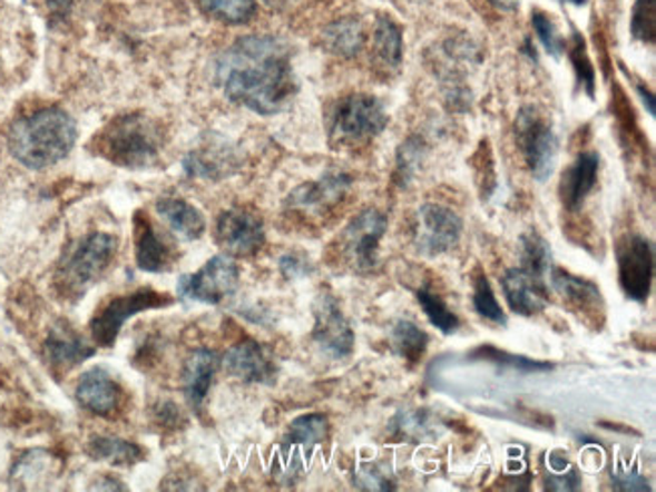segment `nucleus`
Returning <instances> with one entry per match:
<instances>
[{
  "label": "nucleus",
  "mask_w": 656,
  "mask_h": 492,
  "mask_svg": "<svg viewBox=\"0 0 656 492\" xmlns=\"http://www.w3.org/2000/svg\"><path fill=\"white\" fill-rule=\"evenodd\" d=\"M215 79L233 104L261 116L287 108L295 91L287 45L271 35H248L216 57Z\"/></svg>",
  "instance_id": "obj_1"
},
{
  "label": "nucleus",
  "mask_w": 656,
  "mask_h": 492,
  "mask_svg": "<svg viewBox=\"0 0 656 492\" xmlns=\"http://www.w3.org/2000/svg\"><path fill=\"white\" fill-rule=\"evenodd\" d=\"M76 141L74 118L63 109L47 108L19 119L12 126L9 150L25 168L45 170L67 158Z\"/></svg>",
  "instance_id": "obj_2"
},
{
  "label": "nucleus",
  "mask_w": 656,
  "mask_h": 492,
  "mask_svg": "<svg viewBox=\"0 0 656 492\" xmlns=\"http://www.w3.org/2000/svg\"><path fill=\"white\" fill-rule=\"evenodd\" d=\"M99 156L124 168H148L160 160L164 129L146 114H121L94 141Z\"/></svg>",
  "instance_id": "obj_3"
},
{
  "label": "nucleus",
  "mask_w": 656,
  "mask_h": 492,
  "mask_svg": "<svg viewBox=\"0 0 656 492\" xmlns=\"http://www.w3.org/2000/svg\"><path fill=\"white\" fill-rule=\"evenodd\" d=\"M118 240L108 233H94L79 240L69 255L61 260L57 270L59 289L69 297L84 295L89 285L104 277L116 257Z\"/></svg>",
  "instance_id": "obj_4"
},
{
  "label": "nucleus",
  "mask_w": 656,
  "mask_h": 492,
  "mask_svg": "<svg viewBox=\"0 0 656 492\" xmlns=\"http://www.w3.org/2000/svg\"><path fill=\"white\" fill-rule=\"evenodd\" d=\"M388 126L384 104L368 94H352L335 101L330 116V136L335 144H358L376 138Z\"/></svg>",
  "instance_id": "obj_5"
},
{
  "label": "nucleus",
  "mask_w": 656,
  "mask_h": 492,
  "mask_svg": "<svg viewBox=\"0 0 656 492\" xmlns=\"http://www.w3.org/2000/svg\"><path fill=\"white\" fill-rule=\"evenodd\" d=\"M516 141L531 176L544 183L551 176L558 158V136L544 114L533 106L521 109L516 118Z\"/></svg>",
  "instance_id": "obj_6"
},
{
  "label": "nucleus",
  "mask_w": 656,
  "mask_h": 492,
  "mask_svg": "<svg viewBox=\"0 0 656 492\" xmlns=\"http://www.w3.org/2000/svg\"><path fill=\"white\" fill-rule=\"evenodd\" d=\"M388 230V218L376 208L354 216L340 235V255L355 273H370L378 267L380 240Z\"/></svg>",
  "instance_id": "obj_7"
},
{
  "label": "nucleus",
  "mask_w": 656,
  "mask_h": 492,
  "mask_svg": "<svg viewBox=\"0 0 656 492\" xmlns=\"http://www.w3.org/2000/svg\"><path fill=\"white\" fill-rule=\"evenodd\" d=\"M170 303H173V297L150 289V287L134 291L128 295H119L116 299L109 301L106 307L97 311L96 317L89 323L91 335L99 345L111 347L129 317L138 315L141 311L168 307Z\"/></svg>",
  "instance_id": "obj_8"
},
{
  "label": "nucleus",
  "mask_w": 656,
  "mask_h": 492,
  "mask_svg": "<svg viewBox=\"0 0 656 492\" xmlns=\"http://www.w3.org/2000/svg\"><path fill=\"white\" fill-rule=\"evenodd\" d=\"M237 263L228 255L213 257L194 275H184L178 281V295L184 301H198L206 305H221L238 287Z\"/></svg>",
  "instance_id": "obj_9"
},
{
  "label": "nucleus",
  "mask_w": 656,
  "mask_h": 492,
  "mask_svg": "<svg viewBox=\"0 0 656 492\" xmlns=\"http://www.w3.org/2000/svg\"><path fill=\"white\" fill-rule=\"evenodd\" d=\"M463 235V220L449 206L422 204L414 223V246L424 257H439L457 246Z\"/></svg>",
  "instance_id": "obj_10"
},
{
  "label": "nucleus",
  "mask_w": 656,
  "mask_h": 492,
  "mask_svg": "<svg viewBox=\"0 0 656 492\" xmlns=\"http://www.w3.org/2000/svg\"><path fill=\"white\" fill-rule=\"evenodd\" d=\"M618 281L628 299L645 303L655 278V246L645 236L628 235L618 243Z\"/></svg>",
  "instance_id": "obj_11"
},
{
  "label": "nucleus",
  "mask_w": 656,
  "mask_h": 492,
  "mask_svg": "<svg viewBox=\"0 0 656 492\" xmlns=\"http://www.w3.org/2000/svg\"><path fill=\"white\" fill-rule=\"evenodd\" d=\"M315 325H313V342L323 354L334 360H344L354 352V332L345 319L344 311L332 293L323 291L313 305Z\"/></svg>",
  "instance_id": "obj_12"
},
{
  "label": "nucleus",
  "mask_w": 656,
  "mask_h": 492,
  "mask_svg": "<svg viewBox=\"0 0 656 492\" xmlns=\"http://www.w3.org/2000/svg\"><path fill=\"white\" fill-rule=\"evenodd\" d=\"M215 235L228 257H253L265 245L263 220L243 208H231L218 216Z\"/></svg>",
  "instance_id": "obj_13"
},
{
  "label": "nucleus",
  "mask_w": 656,
  "mask_h": 492,
  "mask_svg": "<svg viewBox=\"0 0 656 492\" xmlns=\"http://www.w3.org/2000/svg\"><path fill=\"white\" fill-rule=\"evenodd\" d=\"M549 277H551V287L570 305L571 309L580 315L584 322L593 323L598 329L603 327L604 299L598 285H594L588 278L576 277L564 268H551Z\"/></svg>",
  "instance_id": "obj_14"
},
{
  "label": "nucleus",
  "mask_w": 656,
  "mask_h": 492,
  "mask_svg": "<svg viewBox=\"0 0 656 492\" xmlns=\"http://www.w3.org/2000/svg\"><path fill=\"white\" fill-rule=\"evenodd\" d=\"M223 365L226 372L245 384H273L277 377V365L265 345L255 340H243L233 345Z\"/></svg>",
  "instance_id": "obj_15"
},
{
  "label": "nucleus",
  "mask_w": 656,
  "mask_h": 492,
  "mask_svg": "<svg viewBox=\"0 0 656 492\" xmlns=\"http://www.w3.org/2000/svg\"><path fill=\"white\" fill-rule=\"evenodd\" d=\"M501 287H503L507 305L517 315L533 317L548 305L546 278L533 275L526 268H509L501 278Z\"/></svg>",
  "instance_id": "obj_16"
},
{
  "label": "nucleus",
  "mask_w": 656,
  "mask_h": 492,
  "mask_svg": "<svg viewBox=\"0 0 656 492\" xmlns=\"http://www.w3.org/2000/svg\"><path fill=\"white\" fill-rule=\"evenodd\" d=\"M352 186V176L345 171H327L315 183L302 184L290 194L291 208L320 213L323 208H332L344 198Z\"/></svg>",
  "instance_id": "obj_17"
},
{
  "label": "nucleus",
  "mask_w": 656,
  "mask_h": 492,
  "mask_svg": "<svg viewBox=\"0 0 656 492\" xmlns=\"http://www.w3.org/2000/svg\"><path fill=\"white\" fill-rule=\"evenodd\" d=\"M76 397L87 412H91L96 416L108 417L119 407L121 390H119L118 382L106 370L94 367L79 377Z\"/></svg>",
  "instance_id": "obj_18"
},
{
  "label": "nucleus",
  "mask_w": 656,
  "mask_h": 492,
  "mask_svg": "<svg viewBox=\"0 0 656 492\" xmlns=\"http://www.w3.org/2000/svg\"><path fill=\"white\" fill-rule=\"evenodd\" d=\"M600 158L594 151H581L568 170L561 174L560 198L570 213L580 210L581 204L598 183Z\"/></svg>",
  "instance_id": "obj_19"
},
{
  "label": "nucleus",
  "mask_w": 656,
  "mask_h": 492,
  "mask_svg": "<svg viewBox=\"0 0 656 492\" xmlns=\"http://www.w3.org/2000/svg\"><path fill=\"white\" fill-rule=\"evenodd\" d=\"M176 263V253L168 245L166 238L158 235L150 218L138 213L136 215V265L146 273H164L173 268Z\"/></svg>",
  "instance_id": "obj_20"
},
{
  "label": "nucleus",
  "mask_w": 656,
  "mask_h": 492,
  "mask_svg": "<svg viewBox=\"0 0 656 492\" xmlns=\"http://www.w3.org/2000/svg\"><path fill=\"white\" fill-rule=\"evenodd\" d=\"M221 367V357L210 350H196L188 355L183 370V392L188 406L200 412L210 385L215 382L216 372Z\"/></svg>",
  "instance_id": "obj_21"
},
{
  "label": "nucleus",
  "mask_w": 656,
  "mask_h": 492,
  "mask_svg": "<svg viewBox=\"0 0 656 492\" xmlns=\"http://www.w3.org/2000/svg\"><path fill=\"white\" fill-rule=\"evenodd\" d=\"M45 355L55 370L67 372L89 360L94 355V347L74 327L67 323H57L45 340Z\"/></svg>",
  "instance_id": "obj_22"
},
{
  "label": "nucleus",
  "mask_w": 656,
  "mask_h": 492,
  "mask_svg": "<svg viewBox=\"0 0 656 492\" xmlns=\"http://www.w3.org/2000/svg\"><path fill=\"white\" fill-rule=\"evenodd\" d=\"M156 210L161 220L173 228L174 233L183 236L184 240H198L205 235V216L200 210L180 198H161L156 203Z\"/></svg>",
  "instance_id": "obj_23"
},
{
  "label": "nucleus",
  "mask_w": 656,
  "mask_h": 492,
  "mask_svg": "<svg viewBox=\"0 0 656 492\" xmlns=\"http://www.w3.org/2000/svg\"><path fill=\"white\" fill-rule=\"evenodd\" d=\"M372 47H374V59L380 67L386 71H399L404 53V39L399 22L390 19L386 14L378 17L374 35H372Z\"/></svg>",
  "instance_id": "obj_24"
},
{
  "label": "nucleus",
  "mask_w": 656,
  "mask_h": 492,
  "mask_svg": "<svg viewBox=\"0 0 656 492\" xmlns=\"http://www.w3.org/2000/svg\"><path fill=\"white\" fill-rule=\"evenodd\" d=\"M323 45L330 53L352 59L364 49L366 32L358 19L345 17L323 29Z\"/></svg>",
  "instance_id": "obj_25"
},
{
  "label": "nucleus",
  "mask_w": 656,
  "mask_h": 492,
  "mask_svg": "<svg viewBox=\"0 0 656 492\" xmlns=\"http://www.w3.org/2000/svg\"><path fill=\"white\" fill-rule=\"evenodd\" d=\"M89 456L96 461H104L111 466H134L144 459V450L128 442V440L116 439V436H96L89 442Z\"/></svg>",
  "instance_id": "obj_26"
},
{
  "label": "nucleus",
  "mask_w": 656,
  "mask_h": 492,
  "mask_svg": "<svg viewBox=\"0 0 656 492\" xmlns=\"http://www.w3.org/2000/svg\"><path fill=\"white\" fill-rule=\"evenodd\" d=\"M235 156L231 151L221 150V148H213V150L193 151L186 160H184V170L188 171L194 178H203V180H218L226 174L233 171V164H235Z\"/></svg>",
  "instance_id": "obj_27"
},
{
  "label": "nucleus",
  "mask_w": 656,
  "mask_h": 492,
  "mask_svg": "<svg viewBox=\"0 0 656 492\" xmlns=\"http://www.w3.org/2000/svg\"><path fill=\"white\" fill-rule=\"evenodd\" d=\"M392 350L409 364H419L429 345V335L410 319H399L390 329Z\"/></svg>",
  "instance_id": "obj_28"
},
{
  "label": "nucleus",
  "mask_w": 656,
  "mask_h": 492,
  "mask_svg": "<svg viewBox=\"0 0 656 492\" xmlns=\"http://www.w3.org/2000/svg\"><path fill=\"white\" fill-rule=\"evenodd\" d=\"M519 257L521 268H526L539 277H548L551 270V248L548 240L538 230H528L519 240Z\"/></svg>",
  "instance_id": "obj_29"
},
{
  "label": "nucleus",
  "mask_w": 656,
  "mask_h": 492,
  "mask_svg": "<svg viewBox=\"0 0 656 492\" xmlns=\"http://www.w3.org/2000/svg\"><path fill=\"white\" fill-rule=\"evenodd\" d=\"M417 293V299H419L420 307L427 313L429 322L444 333V335H451V333L459 329V317L449 309V305L444 303L439 293H434L431 287H420L414 291Z\"/></svg>",
  "instance_id": "obj_30"
},
{
  "label": "nucleus",
  "mask_w": 656,
  "mask_h": 492,
  "mask_svg": "<svg viewBox=\"0 0 656 492\" xmlns=\"http://www.w3.org/2000/svg\"><path fill=\"white\" fill-rule=\"evenodd\" d=\"M200 9L208 17L226 24H245L257 11L255 0H200Z\"/></svg>",
  "instance_id": "obj_31"
},
{
  "label": "nucleus",
  "mask_w": 656,
  "mask_h": 492,
  "mask_svg": "<svg viewBox=\"0 0 656 492\" xmlns=\"http://www.w3.org/2000/svg\"><path fill=\"white\" fill-rule=\"evenodd\" d=\"M330 434V422L322 414H307V416L297 417L291 422L287 430V440L295 446L303 449H313L327 439Z\"/></svg>",
  "instance_id": "obj_32"
},
{
  "label": "nucleus",
  "mask_w": 656,
  "mask_h": 492,
  "mask_svg": "<svg viewBox=\"0 0 656 492\" xmlns=\"http://www.w3.org/2000/svg\"><path fill=\"white\" fill-rule=\"evenodd\" d=\"M566 47H568V55H570L574 71H576V77H578V83L586 91V96L594 97V91H596V71H594L593 61L588 57V49H586V41H584L580 32L574 31L570 43H566Z\"/></svg>",
  "instance_id": "obj_33"
},
{
  "label": "nucleus",
  "mask_w": 656,
  "mask_h": 492,
  "mask_svg": "<svg viewBox=\"0 0 656 492\" xmlns=\"http://www.w3.org/2000/svg\"><path fill=\"white\" fill-rule=\"evenodd\" d=\"M473 307L483 319H487V322L497 323V325H506V313L501 309L496 293L491 289L489 278L484 277L481 270L474 275Z\"/></svg>",
  "instance_id": "obj_34"
},
{
  "label": "nucleus",
  "mask_w": 656,
  "mask_h": 492,
  "mask_svg": "<svg viewBox=\"0 0 656 492\" xmlns=\"http://www.w3.org/2000/svg\"><path fill=\"white\" fill-rule=\"evenodd\" d=\"M633 35L643 43H655L656 39V0H636L630 22Z\"/></svg>",
  "instance_id": "obj_35"
},
{
  "label": "nucleus",
  "mask_w": 656,
  "mask_h": 492,
  "mask_svg": "<svg viewBox=\"0 0 656 492\" xmlns=\"http://www.w3.org/2000/svg\"><path fill=\"white\" fill-rule=\"evenodd\" d=\"M531 24L538 32L539 41L546 47L551 57L560 59L561 55L566 53V41L561 39L560 31L556 27V22L549 19L548 12L536 11L531 12Z\"/></svg>",
  "instance_id": "obj_36"
},
{
  "label": "nucleus",
  "mask_w": 656,
  "mask_h": 492,
  "mask_svg": "<svg viewBox=\"0 0 656 492\" xmlns=\"http://www.w3.org/2000/svg\"><path fill=\"white\" fill-rule=\"evenodd\" d=\"M474 357L479 360H489V362H496L499 365H506V367H513L517 372H546L551 370L554 365L544 364V362H533L528 360L523 355L507 354V352H499L496 347H481L474 352Z\"/></svg>",
  "instance_id": "obj_37"
},
{
  "label": "nucleus",
  "mask_w": 656,
  "mask_h": 492,
  "mask_svg": "<svg viewBox=\"0 0 656 492\" xmlns=\"http://www.w3.org/2000/svg\"><path fill=\"white\" fill-rule=\"evenodd\" d=\"M420 144L419 138H410L407 144H402L399 151V180L402 184H409L414 176V171L419 170L420 161Z\"/></svg>",
  "instance_id": "obj_38"
},
{
  "label": "nucleus",
  "mask_w": 656,
  "mask_h": 492,
  "mask_svg": "<svg viewBox=\"0 0 656 492\" xmlns=\"http://www.w3.org/2000/svg\"><path fill=\"white\" fill-rule=\"evenodd\" d=\"M355 486L364 491H392L394 484L388 479L386 472L374 464L362 466L355 474Z\"/></svg>",
  "instance_id": "obj_39"
},
{
  "label": "nucleus",
  "mask_w": 656,
  "mask_h": 492,
  "mask_svg": "<svg viewBox=\"0 0 656 492\" xmlns=\"http://www.w3.org/2000/svg\"><path fill=\"white\" fill-rule=\"evenodd\" d=\"M474 161H477L474 164V170H477V176H479L481 193H483L484 198H489L491 194H489L487 183H491V186L496 188V166H493V158H491V150H489V144L487 141H483L479 151L474 154Z\"/></svg>",
  "instance_id": "obj_40"
},
{
  "label": "nucleus",
  "mask_w": 656,
  "mask_h": 492,
  "mask_svg": "<svg viewBox=\"0 0 656 492\" xmlns=\"http://www.w3.org/2000/svg\"><path fill=\"white\" fill-rule=\"evenodd\" d=\"M396 426H399L400 434L404 436H429L431 434V417L427 416L424 412H404L402 416L396 417Z\"/></svg>",
  "instance_id": "obj_41"
},
{
  "label": "nucleus",
  "mask_w": 656,
  "mask_h": 492,
  "mask_svg": "<svg viewBox=\"0 0 656 492\" xmlns=\"http://www.w3.org/2000/svg\"><path fill=\"white\" fill-rule=\"evenodd\" d=\"M280 270L285 278H302L312 273L313 265L302 253H287L280 258Z\"/></svg>",
  "instance_id": "obj_42"
},
{
  "label": "nucleus",
  "mask_w": 656,
  "mask_h": 492,
  "mask_svg": "<svg viewBox=\"0 0 656 492\" xmlns=\"http://www.w3.org/2000/svg\"><path fill=\"white\" fill-rule=\"evenodd\" d=\"M613 481L618 491H650L648 482L638 474H613Z\"/></svg>",
  "instance_id": "obj_43"
},
{
  "label": "nucleus",
  "mask_w": 656,
  "mask_h": 492,
  "mask_svg": "<svg viewBox=\"0 0 656 492\" xmlns=\"http://www.w3.org/2000/svg\"><path fill=\"white\" fill-rule=\"evenodd\" d=\"M156 417H158L160 424H166V426H170V429H173L178 420H183V416H180V410L174 406V402H164V404L158 407V414H156Z\"/></svg>",
  "instance_id": "obj_44"
},
{
  "label": "nucleus",
  "mask_w": 656,
  "mask_h": 492,
  "mask_svg": "<svg viewBox=\"0 0 656 492\" xmlns=\"http://www.w3.org/2000/svg\"><path fill=\"white\" fill-rule=\"evenodd\" d=\"M74 2H76V0H47L49 9H51L55 14H65V12L74 7Z\"/></svg>",
  "instance_id": "obj_45"
},
{
  "label": "nucleus",
  "mask_w": 656,
  "mask_h": 492,
  "mask_svg": "<svg viewBox=\"0 0 656 492\" xmlns=\"http://www.w3.org/2000/svg\"><path fill=\"white\" fill-rule=\"evenodd\" d=\"M638 94H640V97H643L645 106H648V114H650V116H655L656 106L655 97H653V94H650V91H648V89H646L645 86H638Z\"/></svg>",
  "instance_id": "obj_46"
},
{
  "label": "nucleus",
  "mask_w": 656,
  "mask_h": 492,
  "mask_svg": "<svg viewBox=\"0 0 656 492\" xmlns=\"http://www.w3.org/2000/svg\"><path fill=\"white\" fill-rule=\"evenodd\" d=\"M493 7L501 9V11H516L521 0H489Z\"/></svg>",
  "instance_id": "obj_47"
},
{
  "label": "nucleus",
  "mask_w": 656,
  "mask_h": 492,
  "mask_svg": "<svg viewBox=\"0 0 656 492\" xmlns=\"http://www.w3.org/2000/svg\"><path fill=\"white\" fill-rule=\"evenodd\" d=\"M265 4H270V7H281V4H285L287 0H263Z\"/></svg>",
  "instance_id": "obj_48"
}]
</instances>
